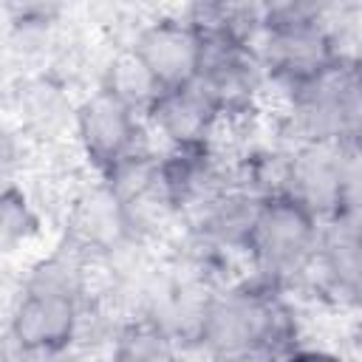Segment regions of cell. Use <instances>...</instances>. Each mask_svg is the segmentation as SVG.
I'll return each mask as SVG.
<instances>
[{"mask_svg":"<svg viewBox=\"0 0 362 362\" xmlns=\"http://www.w3.org/2000/svg\"><path fill=\"white\" fill-rule=\"evenodd\" d=\"M362 85L345 54L288 88V127L297 144H356Z\"/></svg>","mask_w":362,"mask_h":362,"instance_id":"1","label":"cell"},{"mask_svg":"<svg viewBox=\"0 0 362 362\" xmlns=\"http://www.w3.org/2000/svg\"><path fill=\"white\" fill-rule=\"evenodd\" d=\"M257 59L286 88L320 74L342 51L331 28L322 20V8L311 3H277L263 6Z\"/></svg>","mask_w":362,"mask_h":362,"instance_id":"2","label":"cell"},{"mask_svg":"<svg viewBox=\"0 0 362 362\" xmlns=\"http://www.w3.org/2000/svg\"><path fill=\"white\" fill-rule=\"evenodd\" d=\"M277 192L320 223L337 215H359L356 144H297L283 158Z\"/></svg>","mask_w":362,"mask_h":362,"instance_id":"3","label":"cell"},{"mask_svg":"<svg viewBox=\"0 0 362 362\" xmlns=\"http://www.w3.org/2000/svg\"><path fill=\"white\" fill-rule=\"evenodd\" d=\"M320 226L322 223L314 215L286 195L277 192L263 198L246 243V255L257 272V280L280 288L314 266Z\"/></svg>","mask_w":362,"mask_h":362,"instance_id":"4","label":"cell"},{"mask_svg":"<svg viewBox=\"0 0 362 362\" xmlns=\"http://www.w3.org/2000/svg\"><path fill=\"white\" fill-rule=\"evenodd\" d=\"M198 40L201 54L195 82L212 99L221 119L246 113L263 79L257 48L221 31H198Z\"/></svg>","mask_w":362,"mask_h":362,"instance_id":"5","label":"cell"},{"mask_svg":"<svg viewBox=\"0 0 362 362\" xmlns=\"http://www.w3.org/2000/svg\"><path fill=\"white\" fill-rule=\"evenodd\" d=\"M82 320V300L57 291L25 288L14 303L8 331L20 345H25L34 356H57L71 348L79 337Z\"/></svg>","mask_w":362,"mask_h":362,"instance_id":"6","label":"cell"},{"mask_svg":"<svg viewBox=\"0 0 362 362\" xmlns=\"http://www.w3.org/2000/svg\"><path fill=\"white\" fill-rule=\"evenodd\" d=\"M74 122L85 156L102 175L124 156L139 150V116L105 90L85 99L76 107Z\"/></svg>","mask_w":362,"mask_h":362,"instance_id":"7","label":"cell"},{"mask_svg":"<svg viewBox=\"0 0 362 362\" xmlns=\"http://www.w3.org/2000/svg\"><path fill=\"white\" fill-rule=\"evenodd\" d=\"M158 187L173 212H198L226 189V173L212 144L170 147L158 156Z\"/></svg>","mask_w":362,"mask_h":362,"instance_id":"8","label":"cell"},{"mask_svg":"<svg viewBox=\"0 0 362 362\" xmlns=\"http://www.w3.org/2000/svg\"><path fill=\"white\" fill-rule=\"evenodd\" d=\"M130 51L164 90L195 79L201 40L187 20H156L136 34Z\"/></svg>","mask_w":362,"mask_h":362,"instance_id":"9","label":"cell"},{"mask_svg":"<svg viewBox=\"0 0 362 362\" xmlns=\"http://www.w3.org/2000/svg\"><path fill=\"white\" fill-rule=\"evenodd\" d=\"M153 127L167 139L170 147H201L212 144L218 124L223 122L212 99L192 79L187 85L164 88L150 110L144 113Z\"/></svg>","mask_w":362,"mask_h":362,"instance_id":"10","label":"cell"},{"mask_svg":"<svg viewBox=\"0 0 362 362\" xmlns=\"http://www.w3.org/2000/svg\"><path fill=\"white\" fill-rule=\"evenodd\" d=\"M260 204L263 198L243 192L238 187H226L221 195H215L204 209L192 215L195 218L192 238L223 255L246 252Z\"/></svg>","mask_w":362,"mask_h":362,"instance_id":"11","label":"cell"},{"mask_svg":"<svg viewBox=\"0 0 362 362\" xmlns=\"http://www.w3.org/2000/svg\"><path fill=\"white\" fill-rule=\"evenodd\" d=\"M71 229H74V243L79 249L99 252V255H107L133 240L130 229H127L124 206L105 184H99L96 189H88L85 195L76 198V206L71 215Z\"/></svg>","mask_w":362,"mask_h":362,"instance_id":"12","label":"cell"},{"mask_svg":"<svg viewBox=\"0 0 362 362\" xmlns=\"http://www.w3.org/2000/svg\"><path fill=\"white\" fill-rule=\"evenodd\" d=\"M314 263H320L322 280L339 297L356 300L359 294V215H337L320 226V243Z\"/></svg>","mask_w":362,"mask_h":362,"instance_id":"13","label":"cell"},{"mask_svg":"<svg viewBox=\"0 0 362 362\" xmlns=\"http://www.w3.org/2000/svg\"><path fill=\"white\" fill-rule=\"evenodd\" d=\"M102 90L110 93L116 102H122L136 116L147 113L150 105L156 102V96L161 93L158 82L150 76V71L144 68V62L130 48L122 51V54H116L110 59V65L105 68Z\"/></svg>","mask_w":362,"mask_h":362,"instance_id":"14","label":"cell"},{"mask_svg":"<svg viewBox=\"0 0 362 362\" xmlns=\"http://www.w3.org/2000/svg\"><path fill=\"white\" fill-rule=\"evenodd\" d=\"M110 362H181L178 342L147 320L124 325L113 339Z\"/></svg>","mask_w":362,"mask_h":362,"instance_id":"15","label":"cell"},{"mask_svg":"<svg viewBox=\"0 0 362 362\" xmlns=\"http://www.w3.org/2000/svg\"><path fill=\"white\" fill-rule=\"evenodd\" d=\"M37 232V215L25 192L14 184L0 187V255L14 252Z\"/></svg>","mask_w":362,"mask_h":362,"instance_id":"16","label":"cell"},{"mask_svg":"<svg viewBox=\"0 0 362 362\" xmlns=\"http://www.w3.org/2000/svg\"><path fill=\"white\" fill-rule=\"evenodd\" d=\"M25 116L34 127L51 130L65 122V96L62 90L48 79H34L23 93Z\"/></svg>","mask_w":362,"mask_h":362,"instance_id":"17","label":"cell"},{"mask_svg":"<svg viewBox=\"0 0 362 362\" xmlns=\"http://www.w3.org/2000/svg\"><path fill=\"white\" fill-rule=\"evenodd\" d=\"M0 362H40V356H34L25 345H20L11 331H6L0 337Z\"/></svg>","mask_w":362,"mask_h":362,"instance_id":"18","label":"cell"},{"mask_svg":"<svg viewBox=\"0 0 362 362\" xmlns=\"http://www.w3.org/2000/svg\"><path fill=\"white\" fill-rule=\"evenodd\" d=\"M280 362H345V359L339 354L322 351V348H294Z\"/></svg>","mask_w":362,"mask_h":362,"instance_id":"19","label":"cell"},{"mask_svg":"<svg viewBox=\"0 0 362 362\" xmlns=\"http://www.w3.org/2000/svg\"><path fill=\"white\" fill-rule=\"evenodd\" d=\"M11 164H14V144H11V139L0 130V175H3Z\"/></svg>","mask_w":362,"mask_h":362,"instance_id":"20","label":"cell"},{"mask_svg":"<svg viewBox=\"0 0 362 362\" xmlns=\"http://www.w3.org/2000/svg\"><path fill=\"white\" fill-rule=\"evenodd\" d=\"M40 362H76V359L68 356V351H65V354H57V356H42Z\"/></svg>","mask_w":362,"mask_h":362,"instance_id":"21","label":"cell"}]
</instances>
